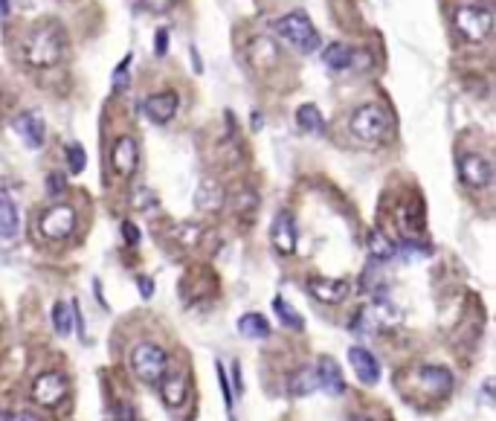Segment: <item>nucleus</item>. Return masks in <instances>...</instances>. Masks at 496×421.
<instances>
[{
    "label": "nucleus",
    "mask_w": 496,
    "mask_h": 421,
    "mask_svg": "<svg viewBox=\"0 0 496 421\" xmlns=\"http://www.w3.org/2000/svg\"><path fill=\"white\" fill-rule=\"evenodd\" d=\"M24 62L35 70H50L64 59V35L55 24H44L27 35V41L21 47Z\"/></svg>",
    "instance_id": "obj_1"
},
{
    "label": "nucleus",
    "mask_w": 496,
    "mask_h": 421,
    "mask_svg": "<svg viewBox=\"0 0 496 421\" xmlns=\"http://www.w3.org/2000/svg\"><path fill=\"white\" fill-rule=\"evenodd\" d=\"M131 372L148 387H160L163 375L169 372V355L157 343H136L131 349Z\"/></svg>",
    "instance_id": "obj_2"
},
{
    "label": "nucleus",
    "mask_w": 496,
    "mask_h": 421,
    "mask_svg": "<svg viewBox=\"0 0 496 421\" xmlns=\"http://www.w3.org/2000/svg\"><path fill=\"white\" fill-rule=\"evenodd\" d=\"M348 128H351V134H354V137L360 140V143L378 145L381 140H386V134H389V128H392V120H389V113H386L381 105L369 102V105H360V108L351 113Z\"/></svg>",
    "instance_id": "obj_3"
},
{
    "label": "nucleus",
    "mask_w": 496,
    "mask_h": 421,
    "mask_svg": "<svg viewBox=\"0 0 496 421\" xmlns=\"http://www.w3.org/2000/svg\"><path fill=\"white\" fill-rule=\"evenodd\" d=\"M276 35L299 52L320 50V32H316V27L311 24V17L305 12H290V15L279 17V21H276Z\"/></svg>",
    "instance_id": "obj_4"
},
{
    "label": "nucleus",
    "mask_w": 496,
    "mask_h": 421,
    "mask_svg": "<svg viewBox=\"0 0 496 421\" xmlns=\"http://www.w3.org/2000/svg\"><path fill=\"white\" fill-rule=\"evenodd\" d=\"M453 24H455V29L467 38V41L479 44V41H485V38L490 35V29H493V15L485 6L465 3V6H459V9L453 12Z\"/></svg>",
    "instance_id": "obj_5"
},
{
    "label": "nucleus",
    "mask_w": 496,
    "mask_h": 421,
    "mask_svg": "<svg viewBox=\"0 0 496 421\" xmlns=\"http://www.w3.org/2000/svg\"><path fill=\"white\" fill-rule=\"evenodd\" d=\"M67 378L62 372H41L35 380H32V401L38 407H44V410H55V407H62L64 404V398H67Z\"/></svg>",
    "instance_id": "obj_6"
},
{
    "label": "nucleus",
    "mask_w": 496,
    "mask_h": 421,
    "mask_svg": "<svg viewBox=\"0 0 496 421\" xmlns=\"http://www.w3.org/2000/svg\"><path fill=\"white\" fill-rule=\"evenodd\" d=\"M76 229V209L67 204H55L50 209H44L41 218H38V233L50 241H62Z\"/></svg>",
    "instance_id": "obj_7"
},
{
    "label": "nucleus",
    "mask_w": 496,
    "mask_h": 421,
    "mask_svg": "<svg viewBox=\"0 0 496 421\" xmlns=\"http://www.w3.org/2000/svg\"><path fill=\"white\" fill-rule=\"evenodd\" d=\"M412 384L424 395H447L453 390V375L444 366H421L412 372Z\"/></svg>",
    "instance_id": "obj_8"
},
{
    "label": "nucleus",
    "mask_w": 496,
    "mask_h": 421,
    "mask_svg": "<svg viewBox=\"0 0 496 421\" xmlns=\"http://www.w3.org/2000/svg\"><path fill=\"white\" fill-rule=\"evenodd\" d=\"M459 178L470 189H488L493 180V166L482 155H465L459 163Z\"/></svg>",
    "instance_id": "obj_9"
},
{
    "label": "nucleus",
    "mask_w": 496,
    "mask_h": 421,
    "mask_svg": "<svg viewBox=\"0 0 496 421\" xmlns=\"http://www.w3.org/2000/svg\"><path fill=\"white\" fill-rule=\"evenodd\" d=\"M308 291L316 302H323V305H336V302H343L351 291V285L346 279H323V276H316V279H308Z\"/></svg>",
    "instance_id": "obj_10"
},
{
    "label": "nucleus",
    "mask_w": 496,
    "mask_h": 421,
    "mask_svg": "<svg viewBox=\"0 0 496 421\" xmlns=\"http://www.w3.org/2000/svg\"><path fill=\"white\" fill-rule=\"evenodd\" d=\"M348 363L354 366V375L360 378V384L366 387H374L381 380V363L374 360V355L363 346H351L348 349Z\"/></svg>",
    "instance_id": "obj_11"
},
{
    "label": "nucleus",
    "mask_w": 496,
    "mask_h": 421,
    "mask_svg": "<svg viewBox=\"0 0 496 421\" xmlns=\"http://www.w3.org/2000/svg\"><path fill=\"white\" fill-rule=\"evenodd\" d=\"M111 163L116 169V175L131 178L136 171V163H140V148H136V143L131 137H119L111 151Z\"/></svg>",
    "instance_id": "obj_12"
},
{
    "label": "nucleus",
    "mask_w": 496,
    "mask_h": 421,
    "mask_svg": "<svg viewBox=\"0 0 496 421\" xmlns=\"http://www.w3.org/2000/svg\"><path fill=\"white\" fill-rule=\"evenodd\" d=\"M270 238H273V247L282 256H290L296 250V221H293L290 213H279V215H276L273 229H270Z\"/></svg>",
    "instance_id": "obj_13"
},
{
    "label": "nucleus",
    "mask_w": 496,
    "mask_h": 421,
    "mask_svg": "<svg viewBox=\"0 0 496 421\" xmlns=\"http://www.w3.org/2000/svg\"><path fill=\"white\" fill-rule=\"evenodd\" d=\"M163 398H166V404L169 407H183L186 401H189V375L180 369V372H166L163 375Z\"/></svg>",
    "instance_id": "obj_14"
},
{
    "label": "nucleus",
    "mask_w": 496,
    "mask_h": 421,
    "mask_svg": "<svg viewBox=\"0 0 496 421\" xmlns=\"http://www.w3.org/2000/svg\"><path fill=\"white\" fill-rule=\"evenodd\" d=\"M12 128L21 134L24 143H27L29 148H41V145H44L47 131H44V120L38 117V113H21V117L12 122Z\"/></svg>",
    "instance_id": "obj_15"
},
{
    "label": "nucleus",
    "mask_w": 496,
    "mask_h": 421,
    "mask_svg": "<svg viewBox=\"0 0 496 421\" xmlns=\"http://www.w3.org/2000/svg\"><path fill=\"white\" fill-rule=\"evenodd\" d=\"M313 369H316V378H320V387H323V390H328V392H334V395L346 392L343 372H340V366H336L334 357H320Z\"/></svg>",
    "instance_id": "obj_16"
},
{
    "label": "nucleus",
    "mask_w": 496,
    "mask_h": 421,
    "mask_svg": "<svg viewBox=\"0 0 496 421\" xmlns=\"http://www.w3.org/2000/svg\"><path fill=\"white\" fill-rule=\"evenodd\" d=\"M146 113H148V120L154 122H169L174 113H177V93H154V97L146 99Z\"/></svg>",
    "instance_id": "obj_17"
},
{
    "label": "nucleus",
    "mask_w": 496,
    "mask_h": 421,
    "mask_svg": "<svg viewBox=\"0 0 496 421\" xmlns=\"http://www.w3.org/2000/svg\"><path fill=\"white\" fill-rule=\"evenodd\" d=\"M247 59L255 70H270L276 62H279V50H276V44L270 41V38H255L247 50Z\"/></svg>",
    "instance_id": "obj_18"
},
{
    "label": "nucleus",
    "mask_w": 496,
    "mask_h": 421,
    "mask_svg": "<svg viewBox=\"0 0 496 421\" xmlns=\"http://www.w3.org/2000/svg\"><path fill=\"white\" fill-rule=\"evenodd\" d=\"M296 122H299V128H302L305 134H313V137L325 131V120H323L320 108H316L313 102H305V105L296 108Z\"/></svg>",
    "instance_id": "obj_19"
},
{
    "label": "nucleus",
    "mask_w": 496,
    "mask_h": 421,
    "mask_svg": "<svg viewBox=\"0 0 496 421\" xmlns=\"http://www.w3.org/2000/svg\"><path fill=\"white\" fill-rule=\"evenodd\" d=\"M238 334L247 337V340H264L270 334V322L262 314L250 311V314H244L241 320H238Z\"/></svg>",
    "instance_id": "obj_20"
},
{
    "label": "nucleus",
    "mask_w": 496,
    "mask_h": 421,
    "mask_svg": "<svg viewBox=\"0 0 496 421\" xmlns=\"http://www.w3.org/2000/svg\"><path fill=\"white\" fill-rule=\"evenodd\" d=\"M313 390H320V378H316L313 366L299 369L296 375H290V380H288V392L290 395H311Z\"/></svg>",
    "instance_id": "obj_21"
},
{
    "label": "nucleus",
    "mask_w": 496,
    "mask_h": 421,
    "mask_svg": "<svg viewBox=\"0 0 496 421\" xmlns=\"http://www.w3.org/2000/svg\"><path fill=\"white\" fill-rule=\"evenodd\" d=\"M323 62H325L328 70L340 73V70H348V67L354 64V52H351V47H346V44H331V47H325V52H323Z\"/></svg>",
    "instance_id": "obj_22"
},
{
    "label": "nucleus",
    "mask_w": 496,
    "mask_h": 421,
    "mask_svg": "<svg viewBox=\"0 0 496 421\" xmlns=\"http://www.w3.org/2000/svg\"><path fill=\"white\" fill-rule=\"evenodd\" d=\"M197 206L206 209V213H212V209H221L224 204V192H221V186H218L215 180H204L201 189H197Z\"/></svg>",
    "instance_id": "obj_23"
},
{
    "label": "nucleus",
    "mask_w": 496,
    "mask_h": 421,
    "mask_svg": "<svg viewBox=\"0 0 496 421\" xmlns=\"http://www.w3.org/2000/svg\"><path fill=\"white\" fill-rule=\"evenodd\" d=\"M17 236V206L0 195V238H15Z\"/></svg>",
    "instance_id": "obj_24"
},
{
    "label": "nucleus",
    "mask_w": 496,
    "mask_h": 421,
    "mask_svg": "<svg viewBox=\"0 0 496 421\" xmlns=\"http://www.w3.org/2000/svg\"><path fill=\"white\" fill-rule=\"evenodd\" d=\"M273 311H276V317L282 320V325H288V329H293V331H302V329H305L302 314L296 311L290 302H285L282 297H276V299H273Z\"/></svg>",
    "instance_id": "obj_25"
},
{
    "label": "nucleus",
    "mask_w": 496,
    "mask_h": 421,
    "mask_svg": "<svg viewBox=\"0 0 496 421\" xmlns=\"http://www.w3.org/2000/svg\"><path fill=\"white\" fill-rule=\"evenodd\" d=\"M52 329L58 337H67L73 331V308L67 302H55L52 305Z\"/></svg>",
    "instance_id": "obj_26"
},
{
    "label": "nucleus",
    "mask_w": 496,
    "mask_h": 421,
    "mask_svg": "<svg viewBox=\"0 0 496 421\" xmlns=\"http://www.w3.org/2000/svg\"><path fill=\"white\" fill-rule=\"evenodd\" d=\"M369 253H371L374 259L386 262V259H392V256H395V244H392L383 233H378V229H374V233L369 236Z\"/></svg>",
    "instance_id": "obj_27"
},
{
    "label": "nucleus",
    "mask_w": 496,
    "mask_h": 421,
    "mask_svg": "<svg viewBox=\"0 0 496 421\" xmlns=\"http://www.w3.org/2000/svg\"><path fill=\"white\" fill-rule=\"evenodd\" d=\"M67 166H70L73 175L85 171V166H87V151L78 145V143H70V145H67Z\"/></svg>",
    "instance_id": "obj_28"
},
{
    "label": "nucleus",
    "mask_w": 496,
    "mask_h": 421,
    "mask_svg": "<svg viewBox=\"0 0 496 421\" xmlns=\"http://www.w3.org/2000/svg\"><path fill=\"white\" fill-rule=\"evenodd\" d=\"M113 421H136L134 404H128V401H119V404L113 407Z\"/></svg>",
    "instance_id": "obj_29"
},
{
    "label": "nucleus",
    "mask_w": 496,
    "mask_h": 421,
    "mask_svg": "<svg viewBox=\"0 0 496 421\" xmlns=\"http://www.w3.org/2000/svg\"><path fill=\"white\" fill-rule=\"evenodd\" d=\"M218 380H221L224 404H227V410H232V390H229V380H227V372H224V366H221V363H218Z\"/></svg>",
    "instance_id": "obj_30"
},
{
    "label": "nucleus",
    "mask_w": 496,
    "mask_h": 421,
    "mask_svg": "<svg viewBox=\"0 0 496 421\" xmlns=\"http://www.w3.org/2000/svg\"><path fill=\"white\" fill-rule=\"evenodd\" d=\"M128 64H131V55H125V62L116 67V73H113V87L119 90L122 85H128Z\"/></svg>",
    "instance_id": "obj_31"
},
{
    "label": "nucleus",
    "mask_w": 496,
    "mask_h": 421,
    "mask_svg": "<svg viewBox=\"0 0 496 421\" xmlns=\"http://www.w3.org/2000/svg\"><path fill=\"white\" fill-rule=\"evenodd\" d=\"M146 3V9L148 12H154V15H163V12H169L171 6H174V0H143Z\"/></svg>",
    "instance_id": "obj_32"
},
{
    "label": "nucleus",
    "mask_w": 496,
    "mask_h": 421,
    "mask_svg": "<svg viewBox=\"0 0 496 421\" xmlns=\"http://www.w3.org/2000/svg\"><path fill=\"white\" fill-rule=\"evenodd\" d=\"M47 189H50V195H62L64 192V175H50Z\"/></svg>",
    "instance_id": "obj_33"
},
{
    "label": "nucleus",
    "mask_w": 496,
    "mask_h": 421,
    "mask_svg": "<svg viewBox=\"0 0 496 421\" xmlns=\"http://www.w3.org/2000/svg\"><path fill=\"white\" fill-rule=\"evenodd\" d=\"M122 236L128 238V244H136V241H140V229H136L131 221H125L122 224Z\"/></svg>",
    "instance_id": "obj_34"
},
{
    "label": "nucleus",
    "mask_w": 496,
    "mask_h": 421,
    "mask_svg": "<svg viewBox=\"0 0 496 421\" xmlns=\"http://www.w3.org/2000/svg\"><path fill=\"white\" fill-rule=\"evenodd\" d=\"M154 47H157V55H166V47H169V32H166V29L157 32V38H154Z\"/></svg>",
    "instance_id": "obj_35"
},
{
    "label": "nucleus",
    "mask_w": 496,
    "mask_h": 421,
    "mask_svg": "<svg viewBox=\"0 0 496 421\" xmlns=\"http://www.w3.org/2000/svg\"><path fill=\"white\" fill-rule=\"evenodd\" d=\"M136 282H140V294L148 299L151 294H154V282L151 279H146V276H140V279H136Z\"/></svg>",
    "instance_id": "obj_36"
},
{
    "label": "nucleus",
    "mask_w": 496,
    "mask_h": 421,
    "mask_svg": "<svg viewBox=\"0 0 496 421\" xmlns=\"http://www.w3.org/2000/svg\"><path fill=\"white\" fill-rule=\"evenodd\" d=\"M192 64H194V70H197V73L204 70V64H201V55H197V50H194V47H192Z\"/></svg>",
    "instance_id": "obj_37"
},
{
    "label": "nucleus",
    "mask_w": 496,
    "mask_h": 421,
    "mask_svg": "<svg viewBox=\"0 0 496 421\" xmlns=\"http://www.w3.org/2000/svg\"><path fill=\"white\" fill-rule=\"evenodd\" d=\"M12 12V3H9V0H0V17H6Z\"/></svg>",
    "instance_id": "obj_38"
},
{
    "label": "nucleus",
    "mask_w": 496,
    "mask_h": 421,
    "mask_svg": "<svg viewBox=\"0 0 496 421\" xmlns=\"http://www.w3.org/2000/svg\"><path fill=\"white\" fill-rule=\"evenodd\" d=\"M235 387H238V392H241V387H244V380H241V366H235Z\"/></svg>",
    "instance_id": "obj_39"
},
{
    "label": "nucleus",
    "mask_w": 496,
    "mask_h": 421,
    "mask_svg": "<svg viewBox=\"0 0 496 421\" xmlns=\"http://www.w3.org/2000/svg\"><path fill=\"white\" fill-rule=\"evenodd\" d=\"M351 421H374V418H371L369 413H354V415H351Z\"/></svg>",
    "instance_id": "obj_40"
},
{
    "label": "nucleus",
    "mask_w": 496,
    "mask_h": 421,
    "mask_svg": "<svg viewBox=\"0 0 496 421\" xmlns=\"http://www.w3.org/2000/svg\"><path fill=\"white\" fill-rule=\"evenodd\" d=\"M0 421H12V413L9 410H0Z\"/></svg>",
    "instance_id": "obj_41"
}]
</instances>
